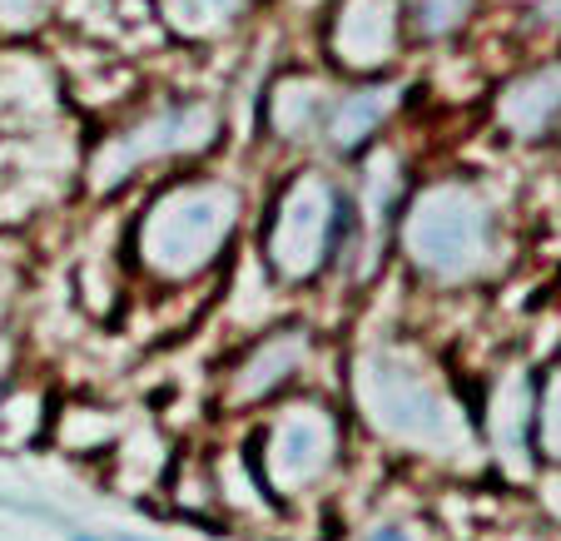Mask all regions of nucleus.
<instances>
[{
  "instance_id": "f03ea898",
  "label": "nucleus",
  "mask_w": 561,
  "mask_h": 541,
  "mask_svg": "<svg viewBox=\"0 0 561 541\" xmlns=\"http://www.w3.org/2000/svg\"><path fill=\"white\" fill-rule=\"evenodd\" d=\"M80 541H90V537H80Z\"/></svg>"
},
{
  "instance_id": "f257e3e1",
  "label": "nucleus",
  "mask_w": 561,
  "mask_h": 541,
  "mask_svg": "<svg viewBox=\"0 0 561 541\" xmlns=\"http://www.w3.org/2000/svg\"><path fill=\"white\" fill-rule=\"evenodd\" d=\"M373 541H403V537H398V531H378V537H373Z\"/></svg>"
}]
</instances>
